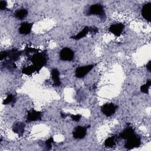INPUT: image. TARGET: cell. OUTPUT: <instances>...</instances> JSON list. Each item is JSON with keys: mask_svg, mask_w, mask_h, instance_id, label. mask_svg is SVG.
<instances>
[{"mask_svg": "<svg viewBox=\"0 0 151 151\" xmlns=\"http://www.w3.org/2000/svg\"><path fill=\"white\" fill-rule=\"evenodd\" d=\"M33 24L29 22H22L21 23L19 28V32L21 34L27 35L29 34L31 31Z\"/></svg>", "mask_w": 151, "mask_h": 151, "instance_id": "obj_11", "label": "cell"}, {"mask_svg": "<svg viewBox=\"0 0 151 151\" xmlns=\"http://www.w3.org/2000/svg\"><path fill=\"white\" fill-rule=\"evenodd\" d=\"M142 15L145 19L147 21H150L151 18V2L145 4L142 9Z\"/></svg>", "mask_w": 151, "mask_h": 151, "instance_id": "obj_10", "label": "cell"}, {"mask_svg": "<svg viewBox=\"0 0 151 151\" xmlns=\"http://www.w3.org/2000/svg\"><path fill=\"white\" fill-rule=\"evenodd\" d=\"M41 119V113L35 110H31L28 111L27 120L28 122H34L40 120Z\"/></svg>", "mask_w": 151, "mask_h": 151, "instance_id": "obj_9", "label": "cell"}, {"mask_svg": "<svg viewBox=\"0 0 151 151\" xmlns=\"http://www.w3.org/2000/svg\"><path fill=\"white\" fill-rule=\"evenodd\" d=\"M117 108V106L114 103H106L102 106L101 110L105 116H106L107 117H109L115 113Z\"/></svg>", "mask_w": 151, "mask_h": 151, "instance_id": "obj_4", "label": "cell"}, {"mask_svg": "<svg viewBox=\"0 0 151 151\" xmlns=\"http://www.w3.org/2000/svg\"><path fill=\"white\" fill-rule=\"evenodd\" d=\"M29 60L32 62L34 65L39 70L44 66L47 61V57L44 52H35L29 57Z\"/></svg>", "mask_w": 151, "mask_h": 151, "instance_id": "obj_1", "label": "cell"}, {"mask_svg": "<svg viewBox=\"0 0 151 151\" xmlns=\"http://www.w3.org/2000/svg\"><path fill=\"white\" fill-rule=\"evenodd\" d=\"M117 139V137L116 136H113L110 137H108L104 141V146L107 147H111L115 146L116 143V141Z\"/></svg>", "mask_w": 151, "mask_h": 151, "instance_id": "obj_18", "label": "cell"}, {"mask_svg": "<svg viewBox=\"0 0 151 151\" xmlns=\"http://www.w3.org/2000/svg\"><path fill=\"white\" fill-rule=\"evenodd\" d=\"M1 60H3L4 58H6L7 57V51H2L1 53Z\"/></svg>", "mask_w": 151, "mask_h": 151, "instance_id": "obj_27", "label": "cell"}, {"mask_svg": "<svg viewBox=\"0 0 151 151\" xmlns=\"http://www.w3.org/2000/svg\"><path fill=\"white\" fill-rule=\"evenodd\" d=\"M87 127L84 126H78L73 131V136L76 139H81L85 137Z\"/></svg>", "mask_w": 151, "mask_h": 151, "instance_id": "obj_8", "label": "cell"}, {"mask_svg": "<svg viewBox=\"0 0 151 151\" xmlns=\"http://www.w3.org/2000/svg\"><path fill=\"white\" fill-rule=\"evenodd\" d=\"M21 54V52L17 49H11L10 50L7 51V57L9 60L15 61L18 60L19 57Z\"/></svg>", "mask_w": 151, "mask_h": 151, "instance_id": "obj_13", "label": "cell"}, {"mask_svg": "<svg viewBox=\"0 0 151 151\" xmlns=\"http://www.w3.org/2000/svg\"><path fill=\"white\" fill-rule=\"evenodd\" d=\"M12 131L18 134L19 136H22L24 133L25 124L22 122H17L15 123L12 126Z\"/></svg>", "mask_w": 151, "mask_h": 151, "instance_id": "obj_14", "label": "cell"}, {"mask_svg": "<svg viewBox=\"0 0 151 151\" xmlns=\"http://www.w3.org/2000/svg\"><path fill=\"white\" fill-rule=\"evenodd\" d=\"M28 14V11L26 9L22 8L17 10L15 13V16L19 19H22L27 17Z\"/></svg>", "mask_w": 151, "mask_h": 151, "instance_id": "obj_20", "label": "cell"}, {"mask_svg": "<svg viewBox=\"0 0 151 151\" xmlns=\"http://www.w3.org/2000/svg\"><path fill=\"white\" fill-rule=\"evenodd\" d=\"M69 116L71 117V119L75 122L79 121L81 117L80 114H69Z\"/></svg>", "mask_w": 151, "mask_h": 151, "instance_id": "obj_24", "label": "cell"}, {"mask_svg": "<svg viewBox=\"0 0 151 151\" xmlns=\"http://www.w3.org/2000/svg\"><path fill=\"white\" fill-rule=\"evenodd\" d=\"M40 70H39L37 67H36L35 65H32L29 66L25 67L22 68V73L26 75H31L34 72H38Z\"/></svg>", "mask_w": 151, "mask_h": 151, "instance_id": "obj_16", "label": "cell"}, {"mask_svg": "<svg viewBox=\"0 0 151 151\" xmlns=\"http://www.w3.org/2000/svg\"><path fill=\"white\" fill-rule=\"evenodd\" d=\"M60 115H61V117H62V118H65L66 117H67L68 116H69V114H65V113H63V112H61L60 113Z\"/></svg>", "mask_w": 151, "mask_h": 151, "instance_id": "obj_29", "label": "cell"}, {"mask_svg": "<svg viewBox=\"0 0 151 151\" xmlns=\"http://www.w3.org/2000/svg\"><path fill=\"white\" fill-rule=\"evenodd\" d=\"M134 134V130L132 127H127L119 134V137L121 139L127 140Z\"/></svg>", "mask_w": 151, "mask_h": 151, "instance_id": "obj_12", "label": "cell"}, {"mask_svg": "<svg viewBox=\"0 0 151 151\" xmlns=\"http://www.w3.org/2000/svg\"><path fill=\"white\" fill-rule=\"evenodd\" d=\"M74 51L68 47L63 48L60 52V58L63 61H71L74 58Z\"/></svg>", "mask_w": 151, "mask_h": 151, "instance_id": "obj_6", "label": "cell"}, {"mask_svg": "<svg viewBox=\"0 0 151 151\" xmlns=\"http://www.w3.org/2000/svg\"><path fill=\"white\" fill-rule=\"evenodd\" d=\"M94 67V64H90L82 67H79L76 70V77L77 78H83L86 76Z\"/></svg>", "mask_w": 151, "mask_h": 151, "instance_id": "obj_5", "label": "cell"}, {"mask_svg": "<svg viewBox=\"0 0 151 151\" xmlns=\"http://www.w3.org/2000/svg\"><path fill=\"white\" fill-rule=\"evenodd\" d=\"M146 68L149 71H150V68H151V61H149L148 63L146 64Z\"/></svg>", "mask_w": 151, "mask_h": 151, "instance_id": "obj_28", "label": "cell"}, {"mask_svg": "<svg viewBox=\"0 0 151 151\" xmlns=\"http://www.w3.org/2000/svg\"><path fill=\"white\" fill-rule=\"evenodd\" d=\"M4 67H5L8 70L10 71H13L17 68V66L14 63V61L11 60H5L4 63H3Z\"/></svg>", "mask_w": 151, "mask_h": 151, "instance_id": "obj_19", "label": "cell"}, {"mask_svg": "<svg viewBox=\"0 0 151 151\" xmlns=\"http://www.w3.org/2000/svg\"><path fill=\"white\" fill-rule=\"evenodd\" d=\"M53 142H54V140H53V138L52 137H50L48 140H46V142H45V147H46V149L47 150L51 149V148L52 147V145L53 143Z\"/></svg>", "mask_w": 151, "mask_h": 151, "instance_id": "obj_23", "label": "cell"}, {"mask_svg": "<svg viewBox=\"0 0 151 151\" xmlns=\"http://www.w3.org/2000/svg\"><path fill=\"white\" fill-rule=\"evenodd\" d=\"M141 144L140 137L136 134H133L130 137L127 139L124 144V147L127 149H132L135 147H138Z\"/></svg>", "mask_w": 151, "mask_h": 151, "instance_id": "obj_3", "label": "cell"}, {"mask_svg": "<svg viewBox=\"0 0 151 151\" xmlns=\"http://www.w3.org/2000/svg\"><path fill=\"white\" fill-rule=\"evenodd\" d=\"M88 27H85L77 35L72 36L70 38H72V39L76 40H79L83 38V37H84L85 36H86V35L88 34Z\"/></svg>", "mask_w": 151, "mask_h": 151, "instance_id": "obj_17", "label": "cell"}, {"mask_svg": "<svg viewBox=\"0 0 151 151\" xmlns=\"http://www.w3.org/2000/svg\"><path fill=\"white\" fill-rule=\"evenodd\" d=\"M7 5L6 2L5 1H0V9L4 10L6 8V6Z\"/></svg>", "mask_w": 151, "mask_h": 151, "instance_id": "obj_26", "label": "cell"}, {"mask_svg": "<svg viewBox=\"0 0 151 151\" xmlns=\"http://www.w3.org/2000/svg\"><path fill=\"white\" fill-rule=\"evenodd\" d=\"M98 31H99L98 28L97 27H88V32H90L92 34H96L98 32Z\"/></svg>", "mask_w": 151, "mask_h": 151, "instance_id": "obj_25", "label": "cell"}, {"mask_svg": "<svg viewBox=\"0 0 151 151\" xmlns=\"http://www.w3.org/2000/svg\"><path fill=\"white\" fill-rule=\"evenodd\" d=\"M150 85H151V81L150 80H148L145 84L142 85L140 87V91L143 93L147 94L149 93V89L150 87Z\"/></svg>", "mask_w": 151, "mask_h": 151, "instance_id": "obj_21", "label": "cell"}, {"mask_svg": "<svg viewBox=\"0 0 151 151\" xmlns=\"http://www.w3.org/2000/svg\"><path fill=\"white\" fill-rule=\"evenodd\" d=\"M51 77L52 78L54 84L55 86H59L61 84L60 79V73L57 68H54L51 70Z\"/></svg>", "mask_w": 151, "mask_h": 151, "instance_id": "obj_15", "label": "cell"}, {"mask_svg": "<svg viewBox=\"0 0 151 151\" xmlns=\"http://www.w3.org/2000/svg\"><path fill=\"white\" fill-rule=\"evenodd\" d=\"M124 25L122 23H116L112 24L110 26L109 29L110 32H111L115 36L119 37L121 35L123 29H124Z\"/></svg>", "mask_w": 151, "mask_h": 151, "instance_id": "obj_7", "label": "cell"}, {"mask_svg": "<svg viewBox=\"0 0 151 151\" xmlns=\"http://www.w3.org/2000/svg\"><path fill=\"white\" fill-rule=\"evenodd\" d=\"M87 15H99L101 19L106 18L105 12L103 9V7L101 5L96 4L91 5L86 12Z\"/></svg>", "mask_w": 151, "mask_h": 151, "instance_id": "obj_2", "label": "cell"}, {"mask_svg": "<svg viewBox=\"0 0 151 151\" xmlns=\"http://www.w3.org/2000/svg\"><path fill=\"white\" fill-rule=\"evenodd\" d=\"M15 101V96L12 94H9L7 96L6 98L4 100L3 104H9L11 103H14Z\"/></svg>", "mask_w": 151, "mask_h": 151, "instance_id": "obj_22", "label": "cell"}]
</instances>
